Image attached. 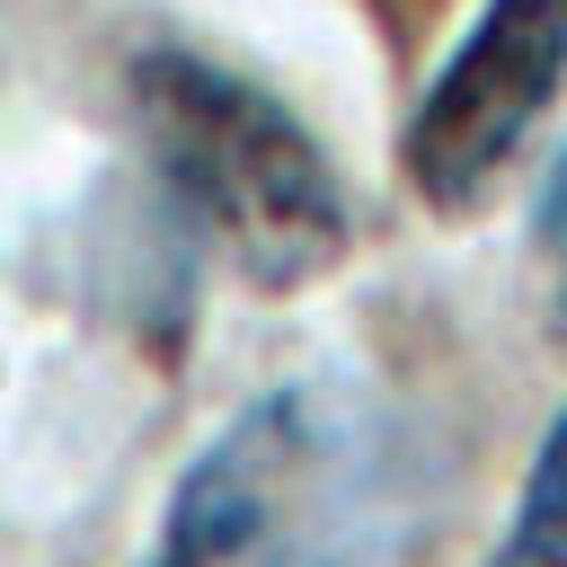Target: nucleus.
<instances>
[{"mask_svg": "<svg viewBox=\"0 0 567 567\" xmlns=\"http://www.w3.org/2000/svg\"><path fill=\"white\" fill-rule=\"evenodd\" d=\"M487 567H567V408L532 443V470L514 487V523L487 549Z\"/></svg>", "mask_w": 567, "mask_h": 567, "instance_id": "20e7f679", "label": "nucleus"}, {"mask_svg": "<svg viewBox=\"0 0 567 567\" xmlns=\"http://www.w3.org/2000/svg\"><path fill=\"white\" fill-rule=\"evenodd\" d=\"M408 523V425L363 381H284L177 470L142 567H390Z\"/></svg>", "mask_w": 567, "mask_h": 567, "instance_id": "f257e3e1", "label": "nucleus"}, {"mask_svg": "<svg viewBox=\"0 0 567 567\" xmlns=\"http://www.w3.org/2000/svg\"><path fill=\"white\" fill-rule=\"evenodd\" d=\"M540 230L567 248V151H558V168H549V186H540Z\"/></svg>", "mask_w": 567, "mask_h": 567, "instance_id": "39448f33", "label": "nucleus"}, {"mask_svg": "<svg viewBox=\"0 0 567 567\" xmlns=\"http://www.w3.org/2000/svg\"><path fill=\"white\" fill-rule=\"evenodd\" d=\"M558 89H567V0H478V18L461 27V44L443 53L399 133L416 204L443 221L478 213L523 168Z\"/></svg>", "mask_w": 567, "mask_h": 567, "instance_id": "7ed1b4c3", "label": "nucleus"}, {"mask_svg": "<svg viewBox=\"0 0 567 567\" xmlns=\"http://www.w3.org/2000/svg\"><path fill=\"white\" fill-rule=\"evenodd\" d=\"M142 159L177 221L257 292H301L354 248V204L319 133L248 71L195 44H142L124 62Z\"/></svg>", "mask_w": 567, "mask_h": 567, "instance_id": "f03ea898", "label": "nucleus"}]
</instances>
